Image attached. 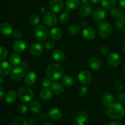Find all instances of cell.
Returning a JSON list of instances; mask_svg holds the SVG:
<instances>
[{"instance_id": "48", "label": "cell", "mask_w": 125, "mask_h": 125, "mask_svg": "<svg viewBox=\"0 0 125 125\" xmlns=\"http://www.w3.org/2000/svg\"><path fill=\"white\" fill-rule=\"evenodd\" d=\"M5 94V90L3 88V87L0 86V98H2L4 97Z\"/></svg>"}, {"instance_id": "50", "label": "cell", "mask_w": 125, "mask_h": 125, "mask_svg": "<svg viewBox=\"0 0 125 125\" xmlns=\"http://www.w3.org/2000/svg\"><path fill=\"white\" fill-rule=\"evenodd\" d=\"M109 125H122L120 122H119V121H112L111 123H110Z\"/></svg>"}, {"instance_id": "34", "label": "cell", "mask_w": 125, "mask_h": 125, "mask_svg": "<svg viewBox=\"0 0 125 125\" xmlns=\"http://www.w3.org/2000/svg\"><path fill=\"white\" fill-rule=\"evenodd\" d=\"M59 22L62 24H65L68 23L70 20V15L67 12H64L61 13L59 16Z\"/></svg>"}, {"instance_id": "12", "label": "cell", "mask_w": 125, "mask_h": 125, "mask_svg": "<svg viewBox=\"0 0 125 125\" xmlns=\"http://www.w3.org/2000/svg\"><path fill=\"white\" fill-rule=\"evenodd\" d=\"M101 102L104 106L109 107L114 104V96L109 92H105L103 94L102 97H101Z\"/></svg>"}, {"instance_id": "23", "label": "cell", "mask_w": 125, "mask_h": 125, "mask_svg": "<svg viewBox=\"0 0 125 125\" xmlns=\"http://www.w3.org/2000/svg\"><path fill=\"white\" fill-rule=\"evenodd\" d=\"M29 109L31 111V112L34 113H39L41 112L42 110V105L40 102L34 100V101H32L29 104Z\"/></svg>"}, {"instance_id": "18", "label": "cell", "mask_w": 125, "mask_h": 125, "mask_svg": "<svg viewBox=\"0 0 125 125\" xmlns=\"http://www.w3.org/2000/svg\"><path fill=\"white\" fill-rule=\"evenodd\" d=\"M37 80V75L35 72L32 71H29L27 72L24 76V80L26 84L28 86H32L35 83Z\"/></svg>"}, {"instance_id": "1", "label": "cell", "mask_w": 125, "mask_h": 125, "mask_svg": "<svg viewBox=\"0 0 125 125\" xmlns=\"http://www.w3.org/2000/svg\"><path fill=\"white\" fill-rule=\"evenodd\" d=\"M46 75L51 80H57L64 74V70L61 65L57 63H51L48 66L46 70Z\"/></svg>"}, {"instance_id": "2", "label": "cell", "mask_w": 125, "mask_h": 125, "mask_svg": "<svg viewBox=\"0 0 125 125\" xmlns=\"http://www.w3.org/2000/svg\"><path fill=\"white\" fill-rule=\"evenodd\" d=\"M125 113V108L120 103H114L109 107L107 114L112 120H119L122 118Z\"/></svg>"}, {"instance_id": "35", "label": "cell", "mask_w": 125, "mask_h": 125, "mask_svg": "<svg viewBox=\"0 0 125 125\" xmlns=\"http://www.w3.org/2000/svg\"><path fill=\"white\" fill-rule=\"evenodd\" d=\"M109 11L111 15L113 16L114 17H115V18H119L122 15V13H123V12L121 11L120 9L117 7H112L111 9H110Z\"/></svg>"}, {"instance_id": "54", "label": "cell", "mask_w": 125, "mask_h": 125, "mask_svg": "<svg viewBox=\"0 0 125 125\" xmlns=\"http://www.w3.org/2000/svg\"><path fill=\"white\" fill-rule=\"evenodd\" d=\"M122 50H123V52L125 53V40L124 42H123V44H122Z\"/></svg>"}, {"instance_id": "46", "label": "cell", "mask_w": 125, "mask_h": 125, "mask_svg": "<svg viewBox=\"0 0 125 125\" xmlns=\"http://www.w3.org/2000/svg\"><path fill=\"white\" fill-rule=\"evenodd\" d=\"M48 114H46L45 113H42L41 115H40V120H46V119L48 117Z\"/></svg>"}, {"instance_id": "32", "label": "cell", "mask_w": 125, "mask_h": 125, "mask_svg": "<svg viewBox=\"0 0 125 125\" xmlns=\"http://www.w3.org/2000/svg\"><path fill=\"white\" fill-rule=\"evenodd\" d=\"M116 0H101V5L105 9H111L115 5Z\"/></svg>"}, {"instance_id": "56", "label": "cell", "mask_w": 125, "mask_h": 125, "mask_svg": "<svg viewBox=\"0 0 125 125\" xmlns=\"http://www.w3.org/2000/svg\"><path fill=\"white\" fill-rule=\"evenodd\" d=\"M40 125H51L48 122H44V123H43L40 124Z\"/></svg>"}, {"instance_id": "52", "label": "cell", "mask_w": 125, "mask_h": 125, "mask_svg": "<svg viewBox=\"0 0 125 125\" xmlns=\"http://www.w3.org/2000/svg\"><path fill=\"white\" fill-rule=\"evenodd\" d=\"M101 0H89V2L93 4H96L99 3Z\"/></svg>"}, {"instance_id": "27", "label": "cell", "mask_w": 125, "mask_h": 125, "mask_svg": "<svg viewBox=\"0 0 125 125\" xmlns=\"http://www.w3.org/2000/svg\"><path fill=\"white\" fill-rule=\"evenodd\" d=\"M40 96L42 100L45 101L50 100L52 98V91L48 88H43L40 92Z\"/></svg>"}, {"instance_id": "40", "label": "cell", "mask_w": 125, "mask_h": 125, "mask_svg": "<svg viewBox=\"0 0 125 125\" xmlns=\"http://www.w3.org/2000/svg\"><path fill=\"white\" fill-rule=\"evenodd\" d=\"M88 93H89V88L85 86L81 87L78 90V94L81 97H85V96L87 95Z\"/></svg>"}, {"instance_id": "58", "label": "cell", "mask_w": 125, "mask_h": 125, "mask_svg": "<svg viewBox=\"0 0 125 125\" xmlns=\"http://www.w3.org/2000/svg\"><path fill=\"white\" fill-rule=\"evenodd\" d=\"M2 82H3V79H2V77L0 75V84H1V83H2Z\"/></svg>"}, {"instance_id": "30", "label": "cell", "mask_w": 125, "mask_h": 125, "mask_svg": "<svg viewBox=\"0 0 125 125\" xmlns=\"http://www.w3.org/2000/svg\"><path fill=\"white\" fill-rule=\"evenodd\" d=\"M81 26L78 24H73L70 26L68 29V33L71 35H76L81 31Z\"/></svg>"}, {"instance_id": "22", "label": "cell", "mask_w": 125, "mask_h": 125, "mask_svg": "<svg viewBox=\"0 0 125 125\" xmlns=\"http://www.w3.org/2000/svg\"><path fill=\"white\" fill-rule=\"evenodd\" d=\"M92 12V7L89 4H83V6L81 7L79 13L81 17H87L89 15H90Z\"/></svg>"}, {"instance_id": "55", "label": "cell", "mask_w": 125, "mask_h": 125, "mask_svg": "<svg viewBox=\"0 0 125 125\" xmlns=\"http://www.w3.org/2000/svg\"><path fill=\"white\" fill-rule=\"evenodd\" d=\"M81 1L84 4H86L89 3V0H81Z\"/></svg>"}, {"instance_id": "9", "label": "cell", "mask_w": 125, "mask_h": 125, "mask_svg": "<svg viewBox=\"0 0 125 125\" xmlns=\"http://www.w3.org/2000/svg\"><path fill=\"white\" fill-rule=\"evenodd\" d=\"M121 57L119 54L116 52H112L109 55L107 58V62L112 67H117L120 64Z\"/></svg>"}, {"instance_id": "43", "label": "cell", "mask_w": 125, "mask_h": 125, "mask_svg": "<svg viewBox=\"0 0 125 125\" xmlns=\"http://www.w3.org/2000/svg\"><path fill=\"white\" fill-rule=\"evenodd\" d=\"M123 86H124V84H123V81L119 79L116 80L115 82V87L116 89L118 90H121L123 89Z\"/></svg>"}, {"instance_id": "5", "label": "cell", "mask_w": 125, "mask_h": 125, "mask_svg": "<svg viewBox=\"0 0 125 125\" xmlns=\"http://www.w3.org/2000/svg\"><path fill=\"white\" fill-rule=\"evenodd\" d=\"M43 20L46 26L48 27H54L57 24V18L53 12H48L44 14Z\"/></svg>"}, {"instance_id": "33", "label": "cell", "mask_w": 125, "mask_h": 125, "mask_svg": "<svg viewBox=\"0 0 125 125\" xmlns=\"http://www.w3.org/2000/svg\"><path fill=\"white\" fill-rule=\"evenodd\" d=\"M116 26L118 29H123L125 27V13L123 12L116 22Z\"/></svg>"}, {"instance_id": "15", "label": "cell", "mask_w": 125, "mask_h": 125, "mask_svg": "<svg viewBox=\"0 0 125 125\" xmlns=\"http://www.w3.org/2000/svg\"><path fill=\"white\" fill-rule=\"evenodd\" d=\"M51 57L52 60L57 62H63L65 59V55L64 52L59 49L54 50L51 53Z\"/></svg>"}, {"instance_id": "8", "label": "cell", "mask_w": 125, "mask_h": 125, "mask_svg": "<svg viewBox=\"0 0 125 125\" xmlns=\"http://www.w3.org/2000/svg\"><path fill=\"white\" fill-rule=\"evenodd\" d=\"M78 80L83 85H89L92 80V77L90 72L87 71H81L78 75Z\"/></svg>"}, {"instance_id": "21", "label": "cell", "mask_w": 125, "mask_h": 125, "mask_svg": "<svg viewBox=\"0 0 125 125\" xmlns=\"http://www.w3.org/2000/svg\"><path fill=\"white\" fill-rule=\"evenodd\" d=\"M89 66L94 71H98L101 67V64L100 60L96 57H92L89 60Z\"/></svg>"}, {"instance_id": "19", "label": "cell", "mask_w": 125, "mask_h": 125, "mask_svg": "<svg viewBox=\"0 0 125 125\" xmlns=\"http://www.w3.org/2000/svg\"><path fill=\"white\" fill-rule=\"evenodd\" d=\"M11 66L7 61H1L0 62V75L5 76L10 72Z\"/></svg>"}, {"instance_id": "14", "label": "cell", "mask_w": 125, "mask_h": 125, "mask_svg": "<svg viewBox=\"0 0 125 125\" xmlns=\"http://www.w3.org/2000/svg\"><path fill=\"white\" fill-rule=\"evenodd\" d=\"M82 36L86 40H92L96 36V31L93 28H90V27H87V28H84L83 30Z\"/></svg>"}, {"instance_id": "38", "label": "cell", "mask_w": 125, "mask_h": 125, "mask_svg": "<svg viewBox=\"0 0 125 125\" xmlns=\"http://www.w3.org/2000/svg\"><path fill=\"white\" fill-rule=\"evenodd\" d=\"M52 84V80L48 77H45L42 80V86L44 88H48L49 87H51Z\"/></svg>"}, {"instance_id": "4", "label": "cell", "mask_w": 125, "mask_h": 125, "mask_svg": "<svg viewBox=\"0 0 125 125\" xmlns=\"http://www.w3.org/2000/svg\"><path fill=\"white\" fill-rule=\"evenodd\" d=\"M49 29L43 25H39L34 31V36L39 41L46 40L49 36Z\"/></svg>"}, {"instance_id": "16", "label": "cell", "mask_w": 125, "mask_h": 125, "mask_svg": "<svg viewBox=\"0 0 125 125\" xmlns=\"http://www.w3.org/2000/svg\"><path fill=\"white\" fill-rule=\"evenodd\" d=\"M26 48V42L23 40H16L14 42L12 45V49L14 50L15 52L17 53H21L25 50Z\"/></svg>"}, {"instance_id": "24", "label": "cell", "mask_w": 125, "mask_h": 125, "mask_svg": "<svg viewBox=\"0 0 125 125\" xmlns=\"http://www.w3.org/2000/svg\"><path fill=\"white\" fill-rule=\"evenodd\" d=\"M18 98V94L17 92L14 90H10L7 93L5 97L6 101L9 104H12L14 103L17 100Z\"/></svg>"}, {"instance_id": "25", "label": "cell", "mask_w": 125, "mask_h": 125, "mask_svg": "<svg viewBox=\"0 0 125 125\" xmlns=\"http://www.w3.org/2000/svg\"><path fill=\"white\" fill-rule=\"evenodd\" d=\"M49 117L53 120H58L62 117V112L57 108H52L48 112Z\"/></svg>"}, {"instance_id": "47", "label": "cell", "mask_w": 125, "mask_h": 125, "mask_svg": "<svg viewBox=\"0 0 125 125\" xmlns=\"http://www.w3.org/2000/svg\"><path fill=\"white\" fill-rule=\"evenodd\" d=\"M118 98H119V99L120 100L123 101V100L125 99V93H120L119 95H118Z\"/></svg>"}, {"instance_id": "59", "label": "cell", "mask_w": 125, "mask_h": 125, "mask_svg": "<svg viewBox=\"0 0 125 125\" xmlns=\"http://www.w3.org/2000/svg\"><path fill=\"white\" fill-rule=\"evenodd\" d=\"M123 105H124V106H125V99L124 100H123Z\"/></svg>"}, {"instance_id": "45", "label": "cell", "mask_w": 125, "mask_h": 125, "mask_svg": "<svg viewBox=\"0 0 125 125\" xmlns=\"http://www.w3.org/2000/svg\"><path fill=\"white\" fill-rule=\"evenodd\" d=\"M13 34V38L16 39H20L22 36V34L21 33V31H20L18 30L14 31L13 32V34Z\"/></svg>"}, {"instance_id": "44", "label": "cell", "mask_w": 125, "mask_h": 125, "mask_svg": "<svg viewBox=\"0 0 125 125\" xmlns=\"http://www.w3.org/2000/svg\"><path fill=\"white\" fill-rule=\"evenodd\" d=\"M100 52L101 55H106L109 53V49L108 48V47L106 46V45H103V46L100 47Z\"/></svg>"}, {"instance_id": "57", "label": "cell", "mask_w": 125, "mask_h": 125, "mask_svg": "<svg viewBox=\"0 0 125 125\" xmlns=\"http://www.w3.org/2000/svg\"><path fill=\"white\" fill-rule=\"evenodd\" d=\"M122 71H123V74H124V75H125V63L123 64V67H122Z\"/></svg>"}, {"instance_id": "11", "label": "cell", "mask_w": 125, "mask_h": 125, "mask_svg": "<svg viewBox=\"0 0 125 125\" xmlns=\"http://www.w3.org/2000/svg\"><path fill=\"white\" fill-rule=\"evenodd\" d=\"M43 52V47L40 42H34L30 47V53L33 56H39Z\"/></svg>"}, {"instance_id": "6", "label": "cell", "mask_w": 125, "mask_h": 125, "mask_svg": "<svg viewBox=\"0 0 125 125\" xmlns=\"http://www.w3.org/2000/svg\"><path fill=\"white\" fill-rule=\"evenodd\" d=\"M112 28L108 23H103L100 25L98 28V34L101 38H107L111 34Z\"/></svg>"}, {"instance_id": "42", "label": "cell", "mask_w": 125, "mask_h": 125, "mask_svg": "<svg viewBox=\"0 0 125 125\" xmlns=\"http://www.w3.org/2000/svg\"><path fill=\"white\" fill-rule=\"evenodd\" d=\"M18 112H19L21 114H25L27 112H28V108L26 104H21L19 105L18 107Z\"/></svg>"}, {"instance_id": "20", "label": "cell", "mask_w": 125, "mask_h": 125, "mask_svg": "<svg viewBox=\"0 0 125 125\" xmlns=\"http://www.w3.org/2000/svg\"><path fill=\"white\" fill-rule=\"evenodd\" d=\"M50 88L52 93L56 94H61L64 91L63 85L59 82H54L52 83Z\"/></svg>"}, {"instance_id": "3", "label": "cell", "mask_w": 125, "mask_h": 125, "mask_svg": "<svg viewBox=\"0 0 125 125\" xmlns=\"http://www.w3.org/2000/svg\"><path fill=\"white\" fill-rule=\"evenodd\" d=\"M18 96L23 102H29L34 98V93L31 88L28 87H23L19 89Z\"/></svg>"}, {"instance_id": "26", "label": "cell", "mask_w": 125, "mask_h": 125, "mask_svg": "<svg viewBox=\"0 0 125 125\" xmlns=\"http://www.w3.org/2000/svg\"><path fill=\"white\" fill-rule=\"evenodd\" d=\"M9 60L13 66H18L22 63V59L20 55L16 53H13L10 56Z\"/></svg>"}, {"instance_id": "51", "label": "cell", "mask_w": 125, "mask_h": 125, "mask_svg": "<svg viewBox=\"0 0 125 125\" xmlns=\"http://www.w3.org/2000/svg\"><path fill=\"white\" fill-rule=\"evenodd\" d=\"M119 3L122 8L125 9V0H119Z\"/></svg>"}, {"instance_id": "17", "label": "cell", "mask_w": 125, "mask_h": 125, "mask_svg": "<svg viewBox=\"0 0 125 125\" xmlns=\"http://www.w3.org/2000/svg\"><path fill=\"white\" fill-rule=\"evenodd\" d=\"M0 31L6 36H9L13 34V28L12 25L7 22H4L0 26Z\"/></svg>"}, {"instance_id": "53", "label": "cell", "mask_w": 125, "mask_h": 125, "mask_svg": "<svg viewBox=\"0 0 125 125\" xmlns=\"http://www.w3.org/2000/svg\"><path fill=\"white\" fill-rule=\"evenodd\" d=\"M87 22L86 20H83L81 21V25L83 26H86L87 25Z\"/></svg>"}, {"instance_id": "7", "label": "cell", "mask_w": 125, "mask_h": 125, "mask_svg": "<svg viewBox=\"0 0 125 125\" xmlns=\"http://www.w3.org/2000/svg\"><path fill=\"white\" fill-rule=\"evenodd\" d=\"M24 70L20 66H15L13 67L10 72V78L13 82H19L24 76Z\"/></svg>"}, {"instance_id": "37", "label": "cell", "mask_w": 125, "mask_h": 125, "mask_svg": "<svg viewBox=\"0 0 125 125\" xmlns=\"http://www.w3.org/2000/svg\"><path fill=\"white\" fill-rule=\"evenodd\" d=\"M40 22V17L37 14H32L29 17V22L32 26H36Z\"/></svg>"}, {"instance_id": "29", "label": "cell", "mask_w": 125, "mask_h": 125, "mask_svg": "<svg viewBox=\"0 0 125 125\" xmlns=\"http://www.w3.org/2000/svg\"><path fill=\"white\" fill-rule=\"evenodd\" d=\"M50 36L51 38L55 40H58L61 39L62 36V31L60 28H53L50 31Z\"/></svg>"}, {"instance_id": "13", "label": "cell", "mask_w": 125, "mask_h": 125, "mask_svg": "<svg viewBox=\"0 0 125 125\" xmlns=\"http://www.w3.org/2000/svg\"><path fill=\"white\" fill-rule=\"evenodd\" d=\"M106 15H107L106 11L103 8H98L92 13L93 18L96 21L103 20L106 18Z\"/></svg>"}, {"instance_id": "49", "label": "cell", "mask_w": 125, "mask_h": 125, "mask_svg": "<svg viewBox=\"0 0 125 125\" xmlns=\"http://www.w3.org/2000/svg\"><path fill=\"white\" fill-rule=\"evenodd\" d=\"M85 121H83L82 120L76 119V125H85Z\"/></svg>"}, {"instance_id": "10", "label": "cell", "mask_w": 125, "mask_h": 125, "mask_svg": "<svg viewBox=\"0 0 125 125\" xmlns=\"http://www.w3.org/2000/svg\"><path fill=\"white\" fill-rule=\"evenodd\" d=\"M63 8V2L62 0H52L49 4V9L52 12H59Z\"/></svg>"}, {"instance_id": "60", "label": "cell", "mask_w": 125, "mask_h": 125, "mask_svg": "<svg viewBox=\"0 0 125 125\" xmlns=\"http://www.w3.org/2000/svg\"><path fill=\"white\" fill-rule=\"evenodd\" d=\"M123 33H124L125 34V27L123 29Z\"/></svg>"}, {"instance_id": "36", "label": "cell", "mask_w": 125, "mask_h": 125, "mask_svg": "<svg viewBox=\"0 0 125 125\" xmlns=\"http://www.w3.org/2000/svg\"><path fill=\"white\" fill-rule=\"evenodd\" d=\"M13 125H28V122L22 116H17L13 121Z\"/></svg>"}, {"instance_id": "39", "label": "cell", "mask_w": 125, "mask_h": 125, "mask_svg": "<svg viewBox=\"0 0 125 125\" xmlns=\"http://www.w3.org/2000/svg\"><path fill=\"white\" fill-rule=\"evenodd\" d=\"M8 55V51L4 47L0 46V61L4 60Z\"/></svg>"}, {"instance_id": "28", "label": "cell", "mask_w": 125, "mask_h": 125, "mask_svg": "<svg viewBox=\"0 0 125 125\" xmlns=\"http://www.w3.org/2000/svg\"><path fill=\"white\" fill-rule=\"evenodd\" d=\"M81 0H66L65 6L68 10H74L79 7Z\"/></svg>"}, {"instance_id": "31", "label": "cell", "mask_w": 125, "mask_h": 125, "mask_svg": "<svg viewBox=\"0 0 125 125\" xmlns=\"http://www.w3.org/2000/svg\"><path fill=\"white\" fill-rule=\"evenodd\" d=\"M62 83L67 87H71L74 84V79L70 75H65L62 78Z\"/></svg>"}, {"instance_id": "41", "label": "cell", "mask_w": 125, "mask_h": 125, "mask_svg": "<svg viewBox=\"0 0 125 125\" xmlns=\"http://www.w3.org/2000/svg\"><path fill=\"white\" fill-rule=\"evenodd\" d=\"M44 46L47 50H51L54 48L55 43L51 40H47L44 43Z\"/></svg>"}]
</instances>
